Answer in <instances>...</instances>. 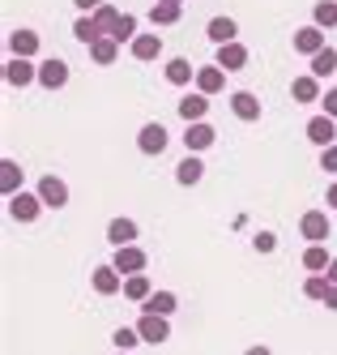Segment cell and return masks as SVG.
<instances>
[{"mask_svg": "<svg viewBox=\"0 0 337 355\" xmlns=\"http://www.w3.org/2000/svg\"><path fill=\"white\" fill-rule=\"evenodd\" d=\"M39 86H43V90H60V86H69V64H64L60 56L43 60V64H39Z\"/></svg>", "mask_w": 337, "mask_h": 355, "instance_id": "6", "label": "cell"}, {"mask_svg": "<svg viewBox=\"0 0 337 355\" xmlns=\"http://www.w3.org/2000/svg\"><path fill=\"white\" fill-rule=\"evenodd\" d=\"M325 201H329V210H337V184H329V197Z\"/></svg>", "mask_w": 337, "mask_h": 355, "instance_id": "43", "label": "cell"}, {"mask_svg": "<svg viewBox=\"0 0 337 355\" xmlns=\"http://www.w3.org/2000/svg\"><path fill=\"white\" fill-rule=\"evenodd\" d=\"M167 141H171V137H167V129H163L158 120L141 124V133H137V150H141V155H163Z\"/></svg>", "mask_w": 337, "mask_h": 355, "instance_id": "2", "label": "cell"}, {"mask_svg": "<svg viewBox=\"0 0 337 355\" xmlns=\"http://www.w3.org/2000/svg\"><path fill=\"white\" fill-rule=\"evenodd\" d=\"M107 240H111L116 248L133 244V240H137V223H133V218H111V223H107Z\"/></svg>", "mask_w": 337, "mask_h": 355, "instance_id": "23", "label": "cell"}, {"mask_svg": "<svg viewBox=\"0 0 337 355\" xmlns=\"http://www.w3.org/2000/svg\"><path fill=\"white\" fill-rule=\"evenodd\" d=\"M163 73H167V82H171V86H192V82H197V69H192L188 56H171Z\"/></svg>", "mask_w": 337, "mask_h": 355, "instance_id": "16", "label": "cell"}, {"mask_svg": "<svg viewBox=\"0 0 337 355\" xmlns=\"http://www.w3.org/2000/svg\"><path fill=\"white\" fill-rule=\"evenodd\" d=\"M175 180H179V184H184V189H192V184H201V180H205V163H201L197 155H188L184 163H179V167H175Z\"/></svg>", "mask_w": 337, "mask_h": 355, "instance_id": "24", "label": "cell"}, {"mask_svg": "<svg viewBox=\"0 0 337 355\" xmlns=\"http://www.w3.org/2000/svg\"><path fill=\"white\" fill-rule=\"evenodd\" d=\"M124 295L133 300V304H145L154 295V283H149V274H128L124 278Z\"/></svg>", "mask_w": 337, "mask_h": 355, "instance_id": "25", "label": "cell"}, {"mask_svg": "<svg viewBox=\"0 0 337 355\" xmlns=\"http://www.w3.org/2000/svg\"><path fill=\"white\" fill-rule=\"evenodd\" d=\"M128 52H133V60H141V64L145 60H158L163 56V35H137Z\"/></svg>", "mask_w": 337, "mask_h": 355, "instance_id": "18", "label": "cell"}, {"mask_svg": "<svg viewBox=\"0 0 337 355\" xmlns=\"http://www.w3.org/2000/svg\"><path fill=\"white\" fill-rule=\"evenodd\" d=\"M116 56H120V43H116L111 35H102V39L90 43V60H94V64L107 69V64H116Z\"/></svg>", "mask_w": 337, "mask_h": 355, "instance_id": "20", "label": "cell"}, {"mask_svg": "<svg viewBox=\"0 0 337 355\" xmlns=\"http://www.w3.org/2000/svg\"><path fill=\"white\" fill-rule=\"evenodd\" d=\"M299 232H303V240L325 244V240H329V214H325V210H307V214L299 218Z\"/></svg>", "mask_w": 337, "mask_h": 355, "instance_id": "9", "label": "cell"}, {"mask_svg": "<svg viewBox=\"0 0 337 355\" xmlns=\"http://www.w3.org/2000/svg\"><path fill=\"white\" fill-rule=\"evenodd\" d=\"M218 141V133L210 129L205 120H197V124H188V133H184V146H188V155H201V150H210Z\"/></svg>", "mask_w": 337, "mask_h": 355, "instance_id": "13", "label": "cell"}, {"mask_svg": "<svg viewBox=\"0 0 337 355\" xmlns=\"http://www.w3.org/2000/svg\"><path fill=\"white\" fill-rule=\"evenodd\" d=\"M252 248H256V252H273V248H277V236H273V232H256V236H252Z\"/></svg>", "mask_w": 337, "mask_h": 355, "instance_id": "37", "label": "cell"}, {"mask_svg": "<svg viewBox=\"0 0 337 355\" xmlns=\"http://www.w3.org/2000/svg\"><path fill=\"white\" fill-rule=\"evenodd\" d=\"M94 21H98V31H102V35H111V31H116V21H120V9L107 0V5H98V9H94Z\"/></svg>", "mask_w": 337, "mask_h": 355, "instance_id": "33", "label": "cell"}, {"mask_svg": "<svg viewBox=\"0 0 337 355\" xmlns=\"http://www.w3.org/2000/svg\"><path fill=\"white\" fill-rule=\"evenodd\" d=\"M73 5H77V9H82V13H94L98 5H107V0H73Z\"/></svg>", "mask_w": 337, "mask_h": 355, "instance_id": "41", "label": "cell"}, {"mask_svg": "<svg viewBox=\"0 0 337 355\" xmlns=\"http://www.w3.org/2000/svg\"><path fill=\"white\" fill-rule=\"evenodd\" d=\"M205 35H210V43H235V35H239V26H235V17H214L210 26H205Z\"/></svg>", "mask_w": 337, "mask_h": 355, "instance_id": "21", "label": "cell"}, {"mask_svg": "<svg viewBox=\"0 0 337 355\" xmlns=\"http://www.w3.org/2000/svg\"><path fill=\"white\" fill-rule=\"evenodd\" d=\"M94 291H98V295H120V291H124V274H120L116 266H98V270H94Z\"/></svg>", "mask_w": 337, "mask_h": 355, "instance_id": "17", "label": "cell"}, {"mask_svg": "<svg viewBox=\"0 0 337 355\" xmlns=\"http://www.w3.org/2000/svg\"><path fill=\"white\" fill-rule=\"evenodd\" d=\"M111 39H116V43H133V39H137V17H133V13H120Z\"/></svg>", "mask_w": 337, "mask_h": 355, "instance_id": "34", "label": "cell"}, {"mask_svg": "<svg viewBox=\"0 0 337 355\" xmlns=\"http://www.w3.org/2000/svg\"><path fill=\"white\" fill-rule=\"evenodd\" d=\"M39 197H43L47 210H64L69 206V184L60 180V175H43V180H39Z\"/></svg>", "mask_w": 337, "mask_h": 355, "instance_id": "3", "label": "cell"}, {"mask_svg": "<svg viewBox=\"0 0 337 355\" xmlns=\"http://www.w3.org/2000/svg\"><path fill=\"white\" fill-rule=\"evenodd\" d=\"M325 291H329V278H325V274H307L303 295H307V300H325Z\"/></svg>", "mask_w": 337, "mask_h": 355, "instance_id": "36", "label": "cell"}, {"mask_svg": "<svg viewBox=\"0 0 337 355\" xmlns=\"http://www.w3.org/2000/svg\"><path fill=\"white\" fill-rule=\"evenodd\" d=\"M226 86V69L222 64H205V69H197V90L201 94H218Z\"/></svg>", "mask_w": 337, "mask_h": 355, "instance_id": "19", "label": "cell"}, {"mask_svg": "<svg viewBox=\"0 0 337 355\" xmlns=\"http://www.w3.org/2000/svg\"><path fill=\"white\" fill-rule=\"evenodd\" d=\"M43 210H47V206H43L39 193H13V197H9V214H13L17 223H35Z\"/></svg>", "mask_w": 337, "mask_h": 355, "instance_id": "1", "label": "cell"}, {"mask_svg": "<svg viewBox=\"0 0 337 355\" xmlns=\"http://www.w3.org/2000/svg\"><path fill=\"white\" fill-rule=\"evenodd\" d=\"M175 304H179V295H175V291H154V295L141 304V313H158V317H171V313H175Z\"/></svg>", "mask_w": 337, "mask_h": 355, "instance_id": "26", "label": "cell"}, {"mask_svg": "<svg viewBox=\"0 0 337 355\" xmlns=\"http://www.w3.org/2000/svg\"><path fill=\"white\" fill-rule=\"evenodd\" d=\"M320 304H325L329 313H337V283H329V291H325V300H320Z\"/></svg>", "mask_w": 337, "mask_h": 355, "instance_id": "40", "label": "cell"}, {"mask_svg": "<svg viewBox=\"0 0 337 355\" xmlns=\"http://www.w3.org/2000/svg\"><path fill=\"white\" fill-rule=\"evenodd\" d=\"M307 141L320 146V150H325V146H333V141H337V120H333V116H325V112H320V116H312V120H307Z\"/></svg>", "mask_w": 337, "mask_h": 355, "instance_id": "5", "label": "cell"}, {"mask_svg": "<svg viewBox=\"0 0 337 355\" xmlns=\"http://www.w3.org/2000/svg\"><path fill=\"white\" fill-rule=\"evenodd\" d=\"M320 107H325V116H333V120H337V86H329V90H325Z\"/></svg>", "mask_w": 337, "mask_h": 355, "instance_id": "39", "label": "cell"}, {"mask_svg": "<svg viewBox=\"0 0 337 355\" xmlns=\"http://www.w3.org/2000/svg\"><path fill=\"white\" fill-rule=\"evenodd\" d=\"M329 261H333V257H329V248H325V244H307V248H303V270L325 274V270H329Z\"/></svg>", "mask_w": 337, "mask_h": 355, "instance_id": "28", "label": "cell"}, {"mask_svg": "<svg viewBox=\"0 0 337 355\" xmlns=\"http://www.w3.org/2000/svg\"><path fill=\"white\" fill-rule=\"evenodd\" d=\"M73 39H77V43H86V47H90L94 39H102V31H98V21H94V13H82V17L73 21Z\"/></svg>", "mask_w": 337, "mask_h": 355, "instance_id": "27", "label": "cell"}, {"mask_svg": "<svg viewBox=\"0 0 337 355\" xmlns=\"http://www.w3.org/2000/svg\"><path fill=\"white\" fill-rule=\"evenodd\" d=\"M111 343H116V351H133V347H141L145 338H141V329H137V325H120L116 334H111Z\"/></svg>", "mask_w": 337, "mask_h": 355, "instance_id": "32", "label": "cell"}, {"mask_svg": "<svg viewBox=\"0 0 337 355\" xmlns=\"http://www.w3.org/2000/svg\"><path fill=\"white\" fill-rule=\"evenodd\" d=\"M0 189H5V197L21 193V167H17L13 159H5V163H0Z\"/></svg>", "mask_w": 337, "mask_h": 355, "instance_id": "29", "label": "cell"}, {"mask_svg": "<svg viewBox=\"0 0 337 355\" xmlns=\"http://www.w3.org/2000/svg\"><path fill=\"white\" fill-rule=\"evenodd\" d=\"M320 171H337V141L320 150Z\"/></svg>", "mask_w": 337, "mask_h": 355, "instance_id": "38", "label": "cell"}, {"mask_svg": "<svg viewBox=\"0 0 337 355\" xmlns=\"http://www.w3.org/2000/svg\"><path fill=\"white\" fill-rule=\"evenodd\" d=\"M291 94H295V103H320V98H325L316 73H303V78H295V82H291Z\"/></svg>", "mask_w": 337, "mask_h": 355, "instance_id": "10", "label": "cell"}, {"mask_svg": "<svg viewBox=\"0 0 337 355\" xmlns=\"http://www.w3.org/2000/svg\"><path fill=\"white\" fill-rule=\"evenodd\" d=\"M137 329H141V338H145L149 347H158V343L171 338V325H167V317H158V313H141Z\"/></svg>", "mask_w": 337, "mask_h": 355, "instance_id": "7", "label": "cell"}, {"mask_svg": "<svg viewBox=\"0 0 337 355\" xmlns=\"http://www.w3.org/2000/svg\"><path fill=\"white\" fill-rule=\"evenodd\" d=\"M214 64H222L226 73H239V69L248 64V47H244L239 39H235V43H222V47H218V60H214Z\"/></svg>", "mask_w": 337, "mask_h": 355, "instance_id": "15", "label": "cell"}, {"mask_svg": "<svg viewBox=\"0 0 337 355\" xmlns=\"http://www.w3.org/2000/svg\"><path fill=\"white\" fill-rule=\"evenodd\" d=\"M163 5H184V0H163Z\"/></svg>", "mask_w": 337, "mask_h": 355, "instance_id": "45", "label": "cell"}, {"mask_svg": "<svg viewBox=\"0 0 337 355\" xmlns=\"http://www.w3.org/2000/svg\"><path fill=\"white\" fill-rule=\"evenodd\" d=\"M116 355H133V351H116Z\"/></svg>", "mask_w": 337, "mask_h": 355, "instance_id": "46", "label": "cell"}, {"mask_svg": "<svg viewBox=\"0 0 337 355\" xmlns=\"http://www.w3.org/2000/svg\"><path fill=\"white\" fill-rule=\"evenodd\" d=\"M244 355H273V351H269V347H265V343H256V347H248V351H244Z\"/></svg>", "mask_w": 337, "mask_h": 355, "instance_id": "42", "label": "cell"}, {"mask_svg": "<svg viewBox=\"0 0 337 355\" xmlns=\"http://www.w3.org/2000/svg\"><path fill=\"white\" fill-rule=\"evenodd\" d=\"M333 69H337V52H333V47H325V52L312 56V73H316V78H329Z\"/></svg>", "mask_w": 337, "mask_h": 355, "instance_id": "35", "label": "cell"}, {"mask_svg": "<svg viewBox=\"0 0 337 355\" xmlns=\"http://www.w3.org/2000/svg\"><path fill=\"white\" fill-rule=\"evenodd\" d=\"M5 82L9 86H30V82H39V69L26 60V56H9L5 60Z\"/></svg>", "mask_w": 337, "mask_h": 355, "instance_id": "8", "label": "cell"}, {"mask_svg": "<svg viewBox=\"0 0 337 355\" xmlns=\"http://www.w3.org/2000/svg\"><path fill=\"white\" fill-rule=\"evenodd\" d=\"M9 52H13V56H26V60L39 56V35H35V31H13V35H9Z\"/></svg>", "mask_w": 337, "mask_h": 355, "instance_id": "22", "label": "cell"}, {"mask_svg": "<svg viewBox=\"0 0 337 355\" xmlns=\"http://www.w3.org/2000/svg\"><path fill=\"white\" fill-rule=\"evenodd\" d=\"M325 31L316 26V21H312V26H303V31H295V52H303V56H316V52H325Z\"/></svg>", "mask_w": 337, "mask_h": 355, "instance_id": "12", "label": "cell"}, {"mask_svg": "<svg viewBox=\"0 0 337 355\" xmlns=\"http://www.w3.org/2000/svg\"><path fill=\"white\" fill-rule=\"evenodd\" d=\"M312 21H316L320 31H333V26H337V0H316Z\"/></svg>", "mask_w": 337, "mask_h": 355, "instance_id": "31", "label": "cell"}, {"mask_svg": "<svg viewBox=\"0 0 337 355\" xmlns=\"http://www.w3.org/2000/svg\"><path fill=\"white\" fill-rule=\"evenodd\" d=\"M230 112L252 124V120H261V98H256L252 90H235V94H230Z\"/></svg>", "mask_w": 337, "mask_h": 355, "instance_id": "14", "label": "cell"}, {"mask_svg": "<svg viewBox=\"0 0 337 355\" xmlns=\"http://www.w3.org/2000/svg\"><path fill=\"white\" fill-rule=\"evenodd\" d=\"M145 261H149V257H145V248H137V244L116 248V257H111V266H116L124 278H128V274H141V270H145Z\"/></svg>", "mask_w": 337, "mask_h": 355, "instance_id": "4", "label": "cell"}, {"mask_svg": "<svg viewBox=\"0 0 337 355\" xmlns=\"http://www.w3.org/2000/svg\"><path fill=\"white\" fill-rule=\"evenodd\" d=\"M179 13H184L179 5H163V0H154V5H149V21H154V26H175Z\"/></svg>", "mask_w": 337, "mask_h": 355, "instance_id": "30", "label": "cell"}, {"mask_svg": "<svg viewBox=\"0 0 337 355\" xmlns=\"http://www.w3.org/2000/svg\"><path fill=\"white\" fill-rule=\"evenodd\" d=\"M325 278H329V283H337V257L329 261V270H325Z\"/></svg>", "mask_w": 337, "mask_h": 355, "instance_id": "44", "label": "cell"}, {"mask_svg": "<svg viewBox=\"0 0 337 355\" xmlns=\"http://www.w3.org/2000/svg\"><path fill=\"white\" fill-rule=\"evenodd\" d=\"M179 116H184V124H197V120H205V116H210V94H184V98H179Z\"/></svg>", "mask_w": 337, "mask_h": 355, "instance_id": "11", "label": "cell"}]
</instances>
